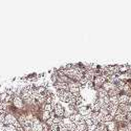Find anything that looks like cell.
<instances>
[{"instance_id": "24", "label": "cell", "mask_w": 131, "mask_h": 131, "mask_svg": "<svg viewBox=\"0 0 131 131\" xmlns=\"http://www.w3.org/2000/svg\"><path fill=\"white\" fill-rule=\"evenodd\" d=\"M128 105V112H131V104H127Z\"/></svg>"}, {"instance_id": "14", "label": "cell", "mask_w": 131, "mask_h": 131, "mask_svg": "<svg viewBox=\"0 0 131 131\" xmlns=\"http://www.w3.org/2000/svg\"><path fill=\"white\" fill-rule=\"evenodd\" d=\"M62 123L65 125L66 128H67V127H69V126L72 124V122L70 121V119H69V118H63V119H62Z\"/></svg>"}, {"instance_id": "4", "label": "cell", "mask_w": 131, "mask_h": 131, "mask_svg": "<svg viewBox=\"0 0 131 131\" xmlns=\"http://www.w3.org/2000/svg\"><path fill=\"white\" fill-rule=\"evenodd\" d=\"M54 112H55L56 116H58V118H61V119H62V116H64V114H65L64 108H63L62 106H60V105H58L57 107H55Z\"/></svg>"}, {"instance_id": "11", "label": "cell", "mask_w": 131, "mask_h": 131, "mask_svg": "<svg viewBox=\"0 0 131 131\" xmlns=\"http://www.w3.org/2000/svg\"><path fill=\"white\" fill-rule=\"evenodd\" d=\"M113 121V116L110 115V114H107V115H105L103 116V119H102V123H104V124H107V123H110Z\"/></svg>"}, {"instance_id": "25", "label": "cell", "mask_w": 131, "mask_h": 131, "mask_svg": "<svg viewBox=\"0 0 131 131\" xmlns=\"http://www.w3.org/2000/svg\"><path fill=\"white\" fill-rule=\"evenodd\" d=\"M16 131H24V130H23V128H20V129H17Z\"/></svg>"}, {"instance_id": "6", "label": "cell", "mask_w": 131, "mask_h": 131, "mask_svg": "<svg viewBox=\"0 0 131 131\" xmlns=\"http://www.w3.org/2000/svg\"><path fill=\"white\" fill-rule=\"evenodd\" d=\"M106 81L107 80H106L103 76H95L94 80H93V83L97 85V86H103V84L106 82Z\"/></svg>"}, {"instance_id": "10", "label": "cell", "mask_w": 131, "mask_h": 131, "mask_svg": "<svg viewBox=\"0 0 131 131\" xmlns=\"http://www.w3.org/2000/svg\"><path fill=\"white\" fill-rule=\"evenodd\" d=\"M98 94H99V98H102V99L108 97V92L106 90H104L103 88H101V87L98 89Z\"/></svg>"}, {"instance_id": "19", "label": "cell", "mask_w": 131, "mask_h": 131, "mask_svg": "<svg viewBox=\"0 0 131 131\" xmlns=\"http://www.w3.org/2000/svg\"><path fill=\"white\" fill-rule=\"evenodd\" d=\"M41 125H42V130H43V131H49V129H50V127H49L46 123L41 124Z\"/></svg>"}, {"instance_id": "17", "label": "cell", "mask_w": 131, "mask_h": 131, "mask_svg": "<svg viewBox=\"0 0 131 131\" xmlns=\"http://www.w3.org/2000/svg\"><path fill=\"white\" fill-rule=\"evenodd\" d=\"M16 127L14 125H6L5 126V131H16Z\"/></svg>"}, {"instance_id": "7", "label": "cell", "mask_w": 131, "mask_h": 131, "mask_svg": "<svg viewBox=\"0 0 131 131\" xmlns=\"http://www.w3.org/2000/svg\"><path fill=\"white\" fill-rule=\"evenodd\" d=\"M116 86L114 84H112V83H110V82H108V81H106V82L103 84V86H102V88H103L104 90H106L108 92V91H110V90H112V89H114Z\"/></svg>"}, {"instance_id": "8", "label": "cell", "mask_w": 131, "mask_h": 131, "mask_svg": "<svg viewBox=\"0 0 131 131\" xmlns=\"http://www.w3.org/2000/svg\"><path fill=\"white\" fill-rule=\"evenodd\" d=\"M129 97L127 94H120L119 95V103L120 104H128Z\"/></svg>"}, {"instance_id": "2", "label": "cell", "mask_w": 131, "mask_h": 131, "mask_svg": "<svg viewBox=\"0 0 131 131\" xmlns=\"http://www.w3.org/2000/svg\"><path fill=\"white\" fill-rule=\"evenodd\" d=\"M16 122H17V120H16L15 116H14L13 114H10V113H6L4 125H14Z\"/></svg>"}, {"instance_id": "9", "label": "cell", "mask_w": 131, "mask_h": 131, "mask_svg": "<svg viewBox=\"0 0 131 131\" xmlns=\"http://www.w3.org/2000/svg\"><path fill=\"white\" fill-rule=\"evenodd\" d=\"M106 127H107V129L108 131H113V130H115V129H118L116 128V123L115 122H110V123H107V124H105Z\"/></svg>"}, {"instance_id": "3", "label": "cell", "mask_w": 131, "mask_h": 131, "mask_svg": "<svg viewBox=\"0 0 131 131\" xmlns=\"http://www.w3.org/2000/svg\"><path fill=\"white\" fill-rule=\"evenodd\" d=\"M102 119H103V115H102L100 112H92L91 113V120L94 122L95 125L99 124V123H101Z\"/></svg>"}, {"instance_id": "21", "label": "cell", "mask_w": 131, "mask_h": 131, "mask_svg": "<svg viewBox=\"0 0 131 131\" xmlns=\"http://www.w3.org/2000/svg\"><path fill=\"white\" fill-rule=\"evenodd\" d=\"M54 119H55V118H54ZM54 119H51V118H50L49 120H47V121L45 122V123H46L47 125L49 126V127H50V126H52V125H54Z\"/></svg>"}, {"instance_id": "22", "label": "cell", "mask_w": 131, "mask_h": 131, "mask_svg": "<svg viewBox=\"0 0 131 131\" xmlns=\"http://www.w3.org/2000/svg\"><path fill=\"white\" fill-rule=\"evenodd\" d=\"M118 130H119V131H129L128 128H127V126H121Z\"/></svg>"}, {"instance_id": "15", "label": "cell", "mask_w": 131, "mask_h": 131, "mask_svg": "<svg viewBox=\"0 0 131 131\" xmlns=\"http://www.w3.org/2000/svg\"><path fill=\"white\" fill-rule=\"evenodd\" d=\"M44 111H48V112H52L54 111V107L51 104H45L44 105Z\"/></svg>"}, {"instance_id": "20", "label": "cell", "mask_w": 131, "mask_h": 131, "mask_svg": "<svg viewBox=\"0 0 131 131\" xmlns=\"http://www.w3.org/2000/svg\"><path fill=\"white\" fill-rule=\"evenodd\" d=\"M50 130H51V131H60V130H59V126L56 125V124H54L52 126H50Z\"/></svg>"}, {"instance_id": "12", "label": "cell", "mask_w": 131, "mask_h": 131, "mask_svg": "<svg viewBox=\"0 0 131 131\" xmlns=\"http://www.w3.org/2000/svg\"><path fill=\"white\" fill-rule=\"evenodd\" d=\"M119 70H120V73H126L129 70V66L128 65H121V66H119Z\"/></svg>"}, {"instance_id": "5", "label": "cell", "mask_w": 131, "mask_h": 131, "mask_svg": "<svg viewBox=\"0 0 131 131\" xmlns=\"http://www.w3.org/2000/svg\"><path fill=\"white\" fill-rule=\"evenodd\" d=\"M13 104L16 108H22L23 107V101H22V99H21V97H17V95L14 97L13 98Z\"/></svg>"}, {"instance_id": "18", "label": "cell", "mask_w": 131, "mask_h": 131, "mask_svg": "<svg viewBox=\"0 0 131 131\" xmlns=\"http://www.w3.org/2000/svg\"><path fill=\"white\" fill-rule=\"evenodd\" d=\"M6 98H8V92H3L0 94V102H5Z\"/></svg>"}, {"instance_id": "26", "label": "cell", "mask_w": 131, "mask_h": 131, "mask_svg": "<svg viewBox=\"0 0 131 131\" xmlns=\"http://www.w3.org/2000/svg\"><path fill=\"white\" fill-rule=\"evenodd\" d=\"M85 131H88V130H85Z\"/></svg>"}, {"instance_id": "16", "label": "cell", "mask_w": 131, "mask_h": 131, "mask_svg": "<svg viewBox=\"0 0 131 131\" xmlns=\"http://www.w3.org/2000/svg\"><path fill=\"white\" fill-rule=\"evenodd\" d=\"M42 116H43V120H44V121L45 122H46L47 121V120H49V119H50V112H48V111H44L43 112V114H42Z\"/></svg>"}, {"instance_id": "1", "label": "cell", "mask_w": 131, "mask_h": 131, "mask_svg": "<svg viewBox=\"0 0 131 131\" xmlns=\"http://www.w3.org/2000/svg\"><path fill=\"white\" fill-rule=\"evenodd\" d=\"M78 112L82 115V118H84V116L91 115V113H92V111L90 110V108H88L87 106H81V107L79 108V110H78Z\"/></svg>"}, {"instance_id": "13", "label": "cell", "mask_w": 131, "mask_h": 131, "mask_svg": "<svg viewBox=\"0 0 131 131\" xmlns=\"http://www.w3.org/2000/svg\"><path fill=\"white\" fill-rule=\"evenodd\" d=\"M110 104H112V105H120V103H119V95H115V97H110Z\"/></svg>"}, {"instance_id": "23", "label": "cell", "mask_w": 131, "mask_h": 131, "mask_svg": "<svg viewBox=\"0 0 131 131\" xmlns=\"http://www.w3.org/2000/svg\"><path fill=\"white\" fill-rule=\"evenodd\" d=\"M0 131H5V126H4V124H1V123H0Z\"/></svg>"}]
</instances>
